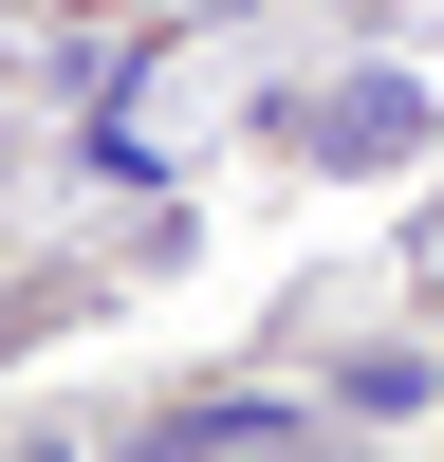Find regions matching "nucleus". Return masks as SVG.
<instances>
[{
  "label": "nucleus",
  "mask_w": 444,
  "mask_h": 462,
  "mask_svg": "<svg viewBox=\"0 0 444 462\" xmlns=\"http://www.w3.org/2000/svg\"><path fill=\"white\" fill-rule=\"evenodd\" d=\"M315 148L333 167H389V148H426V93L407 74H352V111H315Z\"/></svg>",
  "instance_id": "1"
}]
</instances>
